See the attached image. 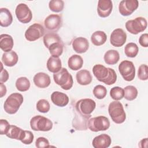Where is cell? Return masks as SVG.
<instances>
[{"mask_svg": "<svg viewBox=\"0 0 148 148\" xmlns=\"http://www.w3.org/2000/svg\"><path fill=\"white\" fill-rule=\"evenodd\" d=\"M92 72L98 81L107 85L113 84L117 80V74L114 70L106 68L103 65H95L92 68Z\"/></svg>", "mask_w": 148, "mask_h": 148, "instance_id": "6da1fadb", "label": "cell"}, {"mask_svg": "<svg viewBox=\"0 0 148 148\" xmlns=\"http://www.w3.org/2000/svg\"><path fill=\"white\" fill-rule=\"evenodd\" d=\"M108 112L112 121L116 124H121L126 119V114L123 105L118 101H114L109 103Z\"/></svg>", "mask_w": 148, "mask_h": 148, "instance_id": "7a4b0ae2", "label": "cell"}, {"mask_svg": "<svg viewBox=\"0 0 148 148\" xmlns=\"http://www.w3.org/2000/svg\"><path fill=\"white\" fill-rule=\"evenodd\" d=\"M23 101L24 98L22 94L18 92L12 93L5 100L3 109L8 114H15L18 110Z\"/></svg>", "mask_w": 148, "mask_h": 148, "instance_id": "3957f363", "label": "cell"}, {"mask_svg": "<svg viewBox=\"0 0 148 148\" xmlns=\"http://www.w3.org/2000/svg\"><path fill=\"white\" fill-rule=\"evenodd\" d=\"M53 79L57 85L65 90H70L73 86L72 76L65 68H62L60 71L54 73Z\"/></svg>", "mask_w": 148, "mask_h": 148, "instance_id": "277c9868", "label": "cell"}, {"mask_svg": "<svg viewBox=\"0 0 148 148\" xmlns=\"http://www.w3.org/2000/svg\"><path fill=\"white\" fill-rule=\"evenodd\" d=\"M53 123L48 118L38 115L33 117L30 120V126L35 131H49L53 128Z\"/></svg>", "mask_w": 148, "mask_h": 148, "instance_id": "5b68a950", "label": "cell"}, {"mask_svg": "<svg viewBox=\"0 0 148 148\" xmlns=\"http://www.w3.org/2000/svg\"><path fill=\"white\" fill-rule=\"evenodd\" d=\"M147 25V20L143 17H136L133 20H128L125 23V28L127 30L134 35H137L139 33L144 31L146 29Z\"/></svg>", "mask_w": 148, "mask_h": 148, "instance_id": "8992f818", "label": "cell"}, {"mask_svg": "<svg viewBox=\"0 0 148 148\" xmlns=\"http://www.w3.org/2000/svg\"><path fill=\"white\" fill-rule=\"evenodd\" d=\"M88 128L92 132L106 131L110 127V121L108 117L103 116L91 118L88 121Z\"/></svg>", "mask_w": 148, "mask_h": 148, "instance_id": "52a82bcc", "label": "cell"}, {"mask_svg": "<svg viewBox=\"0 0 148 148\" xmlns=\"http://www.w3.org/2000/svg\"><path fill=\"white\" fill-rule=\"evenodd\" d=\"M119 71L123 78L127 82H131L135 78V67L132 61L124 60L121 62L119 65Z\"/></svg>", "mask_w": 148, "mask_h": 148, "instance_id": "ba28073f", "label": "cell"}, {"mask_svg": "<svg viewBox=\"0 0 148 148\" xmlns=\"http://www.w3.org/2000/svg\"><path fill=\"white\" fill-rule=\"evenodd\" d=\"M96 106L95 102L90 98L79 100L75 105L76 111L82 115H90Z\"/></svg>", "mask_w": 148, "mask_h": 148, "instance_id": "9c48e42d", "label": "cell"}, {"mask_svg": "<svg viewBox=\"0 0 148 148\" xmlns=\"http://www.w3.org/2000/svg\"><path fill=\"white\" fill-rule=\"evenodd\" d=\"M15 14L18 20L23 24L29 23L32 18V12L25 3H21L18 4L16 6Z\"/></svg>", "mask_w": 148, "mask_h": 148, "instance_id": "30bf717a", "label": "cell"}, {"mask_svg": "<svg viewBox=\"0 0 148 148\" xmlns=\"http://www.w3.org/2000/svg\"><path fill=\"white\" fill-rule=\"evenodd\" d=\"M45 29L43 27L38 23H34L30 25L25 32V39L30 42L36 40L43 36Z\"/></svg>", "mask_w": 148, "mask_h": 148, "instance_id": "8fae6325", "label": "cell"}, {"mask_svg": "<svg viewBox=\"0 0 148 148\" xmlns=\"http://www.w3.org/2000/svg\"><path fill=\"white\" fill-rule=\"evenodd\" d=\"M44 25L49 31L57 32L62 25V18L58 14H51L45 18Z\"/></svg>", "mask_w": 148, "mask_h": 148, "instance_id": "7c38bea8", "label": "cell"}, {"mask_svg": "<svg viewBox=\"0 0 148 148\" xmlns=\"http://www.w3.org/2000/svg\"><path fill=\"white\" fill-rule=\"evenodd\" d=\"M139 2L137 0H123L119 5V11L124 16L131 15L138 7Z\"/></svg>", "mask_w": 148, "mask_h": 148, "instance_id": "4fadbf2b", "label": "cell"}, {"mask_svg": "<svg viewBox=\"0 0 148 148\" xmlns=\"http://www.w3.org/2000/svg\"><path fill=\"white\" fill-rule=\"evenodd\" d=\"M127 40V34L121 28H116L111 33L110 42L114 47H119L124 45Z\"/></svg>", "mask_w": 148, "mask_h": 148, "instance_id": "5bb4252c", "label": "cell"}, {"mask_svg": "<svg viewBox=\"0 0 148 148\" xmlns=\"http://www.w3.org/2000/svg\"><path fill=\"white\" fill-rule=\"evenodd\" d=\"M113 9V3L110 0H99L98 2L97 12L101 17H108Z\"/></svg>", "mask_w": 148, "mask_h": 148, "instance_id": "9a60e30c", "label": "cell"}, {"mask_svg": "<svg viewBox=\"0 0 148 148\" xmlns=\"http://www.w3.org/2000/svg\"><path fill=\"white\" fill-rule=\"evenodd\" d=\"M72 45L74 51L79 54L86 52L89 48V42L88 40L83 37L75 38L73 40Z\"/></svg>", "mask_w": 148, "mask_h": 148, "instance_id": "2e32d148", "label": "cell"}, {"mask_svg": "<svg viewBox=\"0 0 148 148\" xmlns=\"http://www.w3.org/2000/svg\"><path fill=\"white\" fill-rule=\"evenodd\" d=\"M111 143L110 136L106 134H102L93 139L92 145L94 148H107L110 146Z\"/></svg>", "mask_w": 148, "mask_h": 148, "instance_id": "e0dca14e", "label": "cell"}, {"mask_svg": "<svg viewBox=\"0 0 148 148\" xmlns=\"http://www.w3.org/2000/svg\"><path fill=\"white\" fill-rule=\"evenodd\" d=\"M76 114L72 121V126L76 130H86L88 128V121L91 115Z\"/></svg>", "mask_w": 148, "mask_h": 148, "instance_id": "ac0fdd59", "label": "cell"}, {"mask_svg": "<svg viewBox=\"0 0 148 148\" xmlns=\"http://www.w3.org/2000/svg\"><path fill=\"white\" fill-rule=\"evenodd\" d=\"M33 81L36 87L41 88L47 87L51 83L50 76L44 72H39L35 74Z\"/></svg>", "mask_w": 148, "mask_h": 148, "instance_id": "d6986e66", "label": "cell"}, {"mask_svg": "<svg viewBox=\"0 0 148 148\" xmlns=\"http://www.w3.org/2000/svg\"><path fill=\"white\" fill-rule=\"evenodd\" d=\"M51 100L55 105L64 107L68 103L69 97L66 94L62 92L54 91L51 95Z\"/></svg>", "mask_w": 148, "mask_h": 148, "instance_id": "ffe728a7", "label": "cell"}, {"mask_svg": "<svg viewBox=\"0 0 148 148\" xmlns=\"http://www.w3.org/2000/svg\"><path fill=\"white\" fill-rule=\"evenodd\" d=\"M18 57L14 51L5 52L2 56V62L7 66L12 67L14 66L18 62Z\"/></svg>", "mask_w": 148, "mask_h": 148, "instance_id": "44dd1931", "label": "cell"}, {"mask_svg": "<svg viewBox=\"0 0 148 148\" xmlns=\"http://www.w3.org/2000/svg\"><path fill=\"white\" fill-rule=\"evenodd\" d=\"M14 42L11 35L3 34L0 35V47L4 52L12 51L13 47Z\"/></svg>", "mask_w": 148, "mask_h": 148, "instance_id": "7402d4cb", "label": "cell"}, {"mask_svg": "<svg viewBox=\"0 0 148 148\" xmlns=\"http://www.w3.org/2000/svg\"><path fill=\"white\" fill-rule=\"evenodd\" d=\"M76 79L77 82L82 86L90 84L92 79L91 73L86 69H82L78 71L76 75Z\"/></svg>", "mask_w": 148, "mask_h": 148, "instance_id": "603a6c76", "label": "cell"}, {"mask_svg": "<svg viewBox=\"0 0 148 148\" xmlns=\"http://www.w3.org/2000/svg\"><path fill=\"white\" fill-rule=\"evenodd\" d=\"M25 134V130H23L14 125H10L9 131L6 135L10 139L19 140L21 141L24 138Z\"/></svg>", "mask_w": 148, "mask_h": 148, "instance_id": "cb8c5ba5", "label": "cell"}, {"mask_svg": "<svg viewBox=\"0 0 148 148\" xmlns=\"http://www.w3.org/2000/svg\"><path fill=\"white\" fill-rule=\"evenodd\" d=\"M13 16L9 9L5 8L0 9V25L3 27H7L11 25Z\"/></svg>", "mask_w": 148, "mask_h": 148, "instance_id": "d4e9b609", "label": "cell"}, {"mask_svg": "<svg viewBox=\"0 0 148 148\" xmlns=\"http://www.w3.org/2000/svg\"><path fill=\"white\" fill-rule=\"evenodd\" d=\"M47 68L50 72L57 73L62 68V63L59 57L51 56L47 61Z\"/></svg>", "mask_w": 148, "mask_h": 148, "instance_id": "484cf974", "label": "cell"}, {"mask_svg": "<svg viewBox=\"0 0 148 148\" xmlns=\"http://www.w3.org/2000/svg\"><path fill=\"white\" fill-rule=\"evenodd\" d=\"M83 65V60L80 56L73 54L71 56L68 61V67L73 71L80 69Z\"/></svg>", "mask_w": 148, "mask_h": 148, "instance_id": "4316f807", "label": "cell"}, {"mask_svg": "<svg viewBox=\"0 0 148 148\" xmlns=\"http://www.w3.org/2000/svg\"><path fill=\"white\" fill-rule=\"evenodd\" d=\"M103 59L108 65H114L120 60L119 53L116 50H109L104 54Z\"/></svg>", "mask_w": 148, "mask_h": 148, "instance_id": "83f0119b", "label": "cell"}, {"mask_svg": "<svg viewBox=\"0 0 148 148\" xmlns=\"http://www.w3.org/2000/svg\"><path fill=\"white\" fill-rule=\"evenodd\" d=\"M107 40V35L105 32L102 31H95L91 36V41L92 43L97 46L103 45Z\"/></svg>", "mask_w": 148, "mask_h": 148, "instance_id": "f1b7e54d", "label": "cell"}, {"mask_svg": "<svg viewBox=\"0 0 148 148\" xmlns=\"http://www.w3.org/2000/svg\"><path fill=\"white\" fill-rule=\"evenodd\" d=\"M43 40L45 46L47 49L51 44L62 41L60 36L55 32H49L45 34L44 35Z\"/></svg>", "mask_w": 148, "mask_h": 148, "instance_id": "f546056e", "label": "cell"}, {"mask_svg": "<svg viewBox=\"0 0 148 148\" xmlns=\"http://www.w3.org/2000/svg\"><path fill=\"white\" fill-rule=\"evenodd\" d=\"M64 44L62 41L58 42L51 44L48 48L51 56L59 57L63 52Z\"/></svg>", "mask_w": 148, "mask_h": 148, "instance_id": "4dcf8cb0", "label": "cell"}, {"mask_svg": "<svg viewBox=\"0 0 148 148\" xmlns=\"http://www.w3.org/2000/svg\"><path fill=\"white\" fill-rule=\"evenodd\" d=\"M16 87L19 91L24 92L29 90L30 82L26 77H18L16 81Z\"/></svg>", "mask_w": 148, "mask_h": 148, "instance_id": "1f68e13d", "label": "cell"}, {"mask_svg": "<svg viewBox=\"0 0 148 148\" xmlns=\"http://www.w3.org/2000/svg\"><path fill=\"white\" fill-rule=\"evenodd\" d=\"M139 51V48L137 45L133 42L127 44L124 47V53L127 57L130 58L135 57Z\"/></svg>", "mask_w": 148, "mask_h": 148, "instance_id": "d6a6232c", "label": "cell"}, {"mask_svg": "<svg viewBox=\"0 0 148 148\" xmlns=\"http://www.w3.org/2000/svg\"><path fill=\"white\" fill-rule=\"evenodd\" d=\"M138 90L133 86H127L124 88V98L128 101L135 99L138 95Z\"/></svg>", "mask_w": 148, "mask_h": 148, "instance_id": "836d02e7", "label": "cell"}, {"mask_svg": "<svg viewBox=\"0 0 148 148\" xmlns=\"http://www.w3.org/2000/svg\"><path fill=\"white\" fill-rule=\"evenodd\" d=\"M49 7L52 12L58 13L62 11L64 7V2L62 0H51L49 2Z\"/></svg>", "mask_w": 148, "mask_h": 148, "instance_id": "e575fe53", "label": "cell"}, {"mask_svg": "<svg viewBox=\"0 0 148 148\" xmlns=\"http://www.w3.org/2000/svg\"><path fill=\"white\" fill-rule=\"evenodd\" d=\"M110 95L115 101L121 100L124 97V89L118 86L113 87L110 91Z\"/></svg>", "mask_w": 148, "mask_h": 148, "instance_id": "d590c367", "label": "cell"}, {"mask_svg": "<svg viewBox=\"0 0 148 148\" xmlns=\"http://www.w3.org/2000/svg\"><path fill=\"white\" fill-rule=\"evenodd\" d=\"M92 92L95 98L99 99H102L106 97L107 90L105 86L99 84L94 87Z\"/></svg>", "mask_w": 148, "mask_h": 148, "instance_id": "8d00e7d4", "label": "cell"}, {"mask_svg": "<svg viewBox=\"0 0 148 148\" xmlns=\"http://www.w3.org/2000/svg\"><path fill=\"white\" fill-rule=\"evenodd\" d=\"M36 109L40 113H47L50 109V105L49 101L45 99L39 100L36 103Z\"/></svg>", "mask_w": 148, "mask_h": 148, "instance_id": "74e56055", "label": "cell"}, {"mask_svg": "<svg viewBox=\"0 0 148 148\" xmlns=\"http://www.w3.org/2000/svg\"><path fill=\"white\" fill-rule=\"evenodd\" d=\"M148 67L146 64L139 66L138 71V77L141 80H147L148 79Z\"/></svg>", "mask_w": 148, "mask_h": 148, "instance_id": "f35d334b", "label": "cell"}, {"mask_svg": "<svg viewBox=\"0 0 148 148\" xmlns=\"http://www.w3.org/2000/svg\"><path fill=\"white\" fill-rule=\"evenodd\" d=\"M35 146L38 148L50 147L49 140L45 137H39L37 138L35 142Z\"/></svg>", "mask_w": 148, "mask_h": 148, "instance_id": "ab89813d", "label": "cell"}, {"mask_svg": "<svg viewBox=\"0 0 148 148\" xmlns=\"http://www.w3.org/2000/svg\"><path fill=\"white\" fill-rule=\"evenodd\" d=\"M10 125L6 120L1 119L0 120V130L1 135H6Z\"/></svg>", "mask_w": 148, "mask_h": 148, "instance_id": "60d3db41", "label": "cell"}, {"mask_svg": "<svg viewBox=\"0 0 148 148\" xmlns=\"http://www.w3.org/2000/svg\"><path fill=\"white\" fill-rule=\"evenodd\" d=\"M25 134L24 138L21 142L25 145H29L34 140V134L30 131L25 130Z\"/></svg>", "mask_w": 148, "mask_h": 148, "instance_id": "b9f144b4", "label": "cell"}, {"mask_svg": "<svg viewBox=\"0 0 148 148\" xmlns=\"http://www.w3.org/2000/svg\"><path fill=\"white\" fill-rule=\"evenodd\" d=\"M1 74H0V83H5L9 79V73L6 69H3L2 62L1 63Z\"/></svg>", "mask_w": 148, "mask_h": 148, "instance_id": "7bdbcfd3", "label": "cell"}, {"mask_svg": "<svg viewBox=\"0 0 148 148\" xmlns=\"http://www.w3.org/2000/svg\"><path fill=\"white\" fill-rule=\"evenodd\" d=\"M139 44L143 47H148V34L145 33L142 34L139 39Z\"/></svg>", "mask_w": 148, "mask_h": 148, "instance_id": "ee69618b", "label": "cell"}, {"mask_svg": "<svg viewBox=\"0 0 148 148\" xmlns=\"http://www.w3.org/2000/svg\"><path fill=\"white\" fill-rule=\"evenodd\" d=\"M6 86L3 83H0V93H1V98L3 97L6 94Z\"/></svg>", "mask_w": 148, "mask_h": 148, "instance_id": "f6af8a7d", "label": "cell"}, {"mask_svg": "<svg viewBox=\"0 0 148 148\" xmlns=\"http://www.w3.org/2000/svg\"><path fill=\"white\" fill-rule=\"evenodd\" d=\"M147 145V138H144L142 139L139 143V146L140 147H146Z\"/></svg>", "mask_w": 148, "mask_h": 148, "instance_id": "bcb514c9", "label": "cell"}]
</instances>
